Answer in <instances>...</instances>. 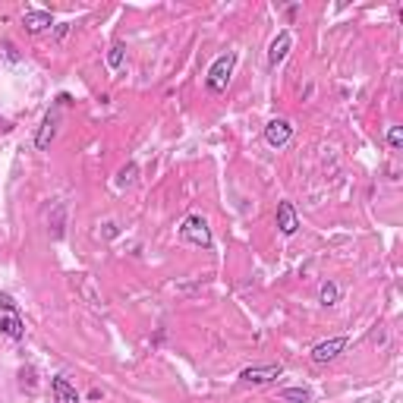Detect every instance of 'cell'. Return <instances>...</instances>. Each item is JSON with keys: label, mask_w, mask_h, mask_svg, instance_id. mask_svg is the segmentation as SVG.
Returning a JSON list of instances; mask_svg holds the SVG:
<instances>
[{"label": "cell", "mask_w": 403, "mask_h": 403, "mask_svg": "<svg viewBox=\"0 0 403 403\" xmlns=\"http://www.w3.org/2000/svg\"><path fill=\"white\" fill-rule=\"evenodd\" d=\"M0 334L10 340H23L26 337V321L19 312V303L10 293H0Z\"/></svg>", "instance_id": "6da1fadb"}, {"label": "cell", "mask_w": 403, "mask_h": 403, "mask_svg": "<svg viewBox=\"0 0 403 403\" xmlns=\"http://www.w3.org/2000/svg\"><path fill=\"white\" fill-rule=\"evenodd\" d=\"M233 67H237V50H227V54L215 57V63H211L208 72H205V85H208L211 95L227 92L230 76H233Z\"/></svg>", "instance_id": "7a4b0ae2"}, {"label": "cell", "mask_w": 403, "mask_h": 403, "mask_svg": "<svg viewBox=\"0 0 403 403\" xmlns=\"http://www.w3.org/2000/svg\"><path fill=\"white\" fill-rule=\"evenodd\" d=\"M180 240H183V243H189V246L208 249L211 246V227H208V221H205L202 215H189L186 221H183V227H180Z\"/></svg>", "instance_id": "3957f363"}, {"label": "cell", "mask_w": 403, "mask_h": 403, "mask_svg": "<svg viewBox=\"0 0 403 403\" xmlns=\"http://www.w3.org/2000/svg\"><path fill=\"white\" fill-rule=\"evenodd\" d=\"M284 375V365L281 362H268V365H249V369L240 372V381L243 385H271Z\"/></svg>", "instance_id": "277c9868"}, {"label": "cell", "mask_w": 403, "mask_h": 403, "mask_svg": "<svg viewBox=\"0 0 403 403\" xmlns=\"http://www.w3.org/2000/svg\"><path fill=\"white\" fill-rule=\"evenodd\" d=\"M347 350V337H331V340H321V343H315L312 347V362H318V365H325V362H331V359H337Z\"/></svg>", "instance_id": "5b68a950"}, {"label": "cell", "mask_w": 403, "mask_h": 403, "mask_svg": "<svg viewBox=\"0 0 403 403\" xmlns=\"http://www.w3.org/2000/svg\"><path fill=\"white\" fill-rule=\"evenodd\" d=\"M57 123H60V114H57V107H54V111L45 114L38 136H35V149H38V151H48L50 149V142H54V136H57Z\"/></svg>", "instance_id": "8992f818"}, {"label": "cell", "mask_w": 403, "mask_h": 403, "mask_svg": "<svg viewBox=\"0 0 403 403\" xmlns=\"http://www.w3.org/2000/svg\"><path fill=\"white\" fill-rule=\"evenodd\" d=\"M293 139V127L287 120H271L265 127V142L271 145V149H284Z\"/></svg>", "instance_id": "52a82bcc"}, {"label": "cell", "mask_w": 403, "mask_h": 403, "mask_svg": "<svg viewBox=\"0 0 403 403\" xmlns=\"http://www.w3.org/2000/svg\"><path fill=\"white\" fill-rule=\"evenodd\" d=\"M277 227H281L284 237H293V233L299 230V217H296L293 202H281V205H277Z\"/></svg>", "instance_id": "ba28073f"}, {"label": "cell", "mask_w": 403, "mask_h": 403, "mask_svg": "<svg viewBox=\"0 0 403 403\" xmlns=\"http://www.w3.org/2000/svg\"><path fill=\"white\" fill-rule=\"evenodd\" d=\"M23 26H26V32L38 35V32H45V28L54 26V19H50L48 10H26L23 13Z\"/></svg>", "instance_id": "9c48e42d"}, {"label": "cell", "mask_w": 403, "mask_h": 403, "mask_svg": "<svg viewBox=\"0 0 403 403\" xmlns=\"http://www.w3.org/2000/svg\"><path fill=\"white\" fill-rule=\"evenodd\" d=\"M50 394H54V403H79V391L63 375L50 378Z\"/></svg>", "instance_id": "30bf717a"}, {"label": "cell", "mask_w": 403, "mask_h": 403, "mask_svg": "<svg viewBox=\"0 0 403 403\" xmlns=\"http://www.w3.org/2000/svg\"><path fill=\"white\" fill-rule=\"evenodd\" d=\"M290 48H293V35L290 32H281L274 41H271V48H268V67H277V63H281L284 57L290 54Z\"/></svg>", "instance_id": "8fae6325"}, {"label": "cell", "mask_w": 403, "mask_h": 403, "mask_svg": "<svg viewBox=\"0 0 403 403\" xmlns=\"http://www.w3.org/2000/svg\"><path fill=\"white\" fill-rule=\"evenodd\" d=\"M281 400H287V403H309L312 391H309V387H284Z\"/></svg>", "instance_id": "7c38bea8"}, {"label": "cell", "mask_w": 403, "mask_h": 403, "mask_svg": "<svg viewBox=\"0 0 403 403\" xmlns=\"http://www.w3.org/2000/svg\"><path fill=\"white\" fill-rule=\"evenodd\" d=\"M337 299H340V290H337V284H331V281L321 284V290H318V303H321V306H337Z\"/></svg>", "instance_id": "4fadbf2b"}, {"label": "cell", "mask_w": 403, "mask_h": 403, "mask_svg": "<svg viewBox=\"0 0 403 403\" xmlns=\"http://www.w3.org/2000/svg\"><path fill=\"white\" fill-rule=\"evenodd\" d=\"M123 57H127V45H120V41H117V45L107 50V70H120L123 67Z\"/></svg>", "instance_id": "5bb4252c"}, {"label": "cell", "mask_w": 403, "mask_h": 403, "mask_svg": "<svg viewBox=\"0 0 403 403\" xmlns=\"http://www.w3.org/2000/svg\"><path fill=\"white\" fill-rule=\"evenodd\" d=\"M19 385L28 387V394H35V369L32 365H23V369H19Z\"/></svg>", "instance_id": "9a60e30c"}, {"label": "cell", "mask_w": 403, "mask_h": 403, "mask_svg": "<svg viewBox=\"0 0 403 403\" xmlns=\"http://www.w3.org/2000/svg\"><path fill=\"white\" fill-rule=\"evenodd\" d=\"M400 145H403V129L400 127H391V129H387V149L400 151Z\"/></svg>", "instance_id": "2e32d148"}, {"label": "cell", "mask_w": 403, "mask_h": 403, "mask_svg": "<svg viewBox=\"0 0 403 403\" xmlns=\"http://www.w3.org/2000/svg\"><path fill=\"white\" fill-rule=\"evenodd\" d=\"M136 173H139V167H136V164H127V167L120 171V177H117V183H120V186H127V183L136 180Z\"/></svg>", "instance_id": "e0dca14e"}, {"label": "cell", "mask_w": 403, "mask_h": 403, "mask_svg": "<svg viewBox=\"0 0 403 403\" xmlns=\"http://www.w3.org/2000/svg\"><path fill=\"white\" fill-rule=\"evenodd\" d=\"M4 54L10 63H19V54H16V48H13V41H4Z\"/></svg>", "instance_id": "ac0fdd59"}, {"label": "cell", "mask_w": 403, "mask_h": 403, "mask_svg": "<svg viewBox=\"0 0 403 403\" xmlns=\"http://www.w3.org/2000/svg\"><path fill=\"white\" fill-rule=\"evenodd\" d=\"M10 129H13L10 123H6V120H0V133H10Z\"/></svg>", "instance_id": "d6986e66"}]
</instances>
